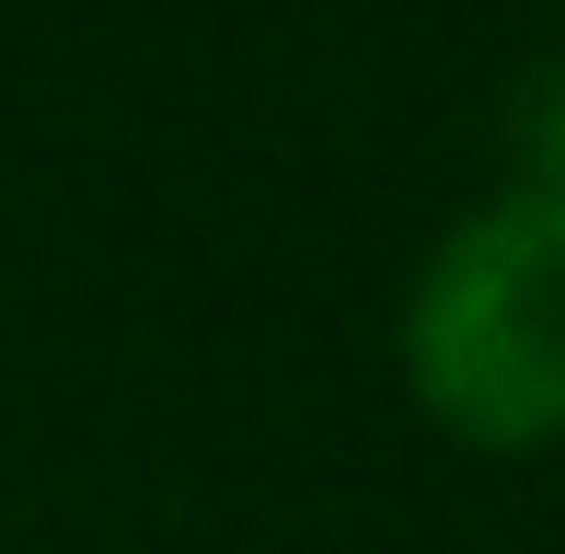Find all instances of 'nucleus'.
Here are the masks:
<instances>
[{
    "instance_id": "nucleus-1",
    "label": "nucleus",
    "mask_w": 565,
    "mask_h": 554,
    "mask_svg": "<svg viewBox=\"0 0 565 554\" xmlns=\"http://www.w3.org/2000/svg\"><path fill=\"white\" fill-rule=\"evenodd\" d=\"M404 370L416 405L473 450L565 439V209L554 196H484L450 220L439 255L404 289Z\"/></svg>"
},
{
    "instance_id": "nucleus-2",
    "label": "nucleus",
    "mask_w": 565,
    "mask_h": 554,
    "mask_svg": "<svg viewBox=\"0 0 565 554\" xmlns=\"http://www.w3.org/2000/svg\"><path fill=\"white\" fill-rule=\"evenodd\" d=\"M520 196L565 209V70H543V93L520 105Z\"/></svg>"
}]
</instances>
